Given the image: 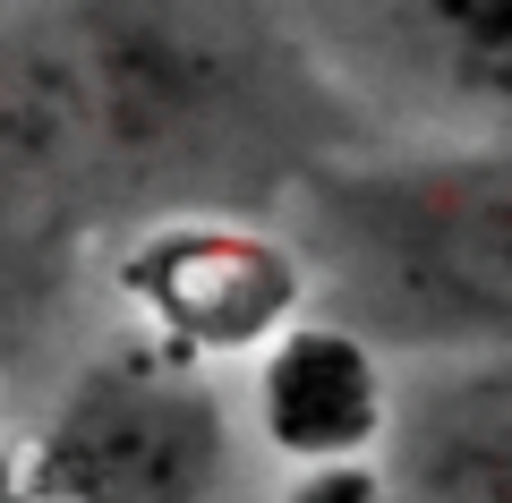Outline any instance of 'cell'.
Wrapping results in <instances>:
<instances>
[{
    "instance_id": "1",
    "label": "cell",
    "mask_w": 512,
    "mask_h": 503,
    "mask_svg": "<svg viewBox=\"0 0 512 503\" xmlns=\"http://www.w3.org/2000/svg\"><path fill=\"white\" fill-rule=\"evenodd\" d=\"M18 18L69 120L94 231L274 214L367 128L274 0H26Z\"/></svg>"
},
{
    "instance_id": "2",
    "label": "cell",
    "mask_w": 512,
    "mask_h": 503,
    "mask_svg": "<svg viewBox=\"0 0 512 503\" xmlns=\"http://www.w3.org/2000/svg\"><path fill=\"white\" fill-rule=\"evenodd\" d=\"M308 307L376 350H512V128L342 145L274 205Z\"/></svg>"
},
{
    "instance_id": "3",
    "label": "cell",
    "mask_w": 512,
    "mask_h": 503,
    "mask_svg": "<svg viewBox=\"0 0 512 503\" xmlns=\"http://www.w3.org/2000/svg\"><path fill=\"white\" fill-rule=\"evenodd\" d=\"M239 478V410L222 367L137 333L86 350L9 444L0 503H222Z\"/></svg>"
},
{
    "instance_id": "4",
    "label": "cell",
    "mask_w": 512,
    "mask_h": 503,
    "mask_svg": "<svg viewBox=\"0 0 512 503\" xmlns=\"http://www.w3.org/2000/svg\"><path fill=\"white\" fill-rule=\"evenodd\" d=\"M359 120L512 128V0H274Z\"/></svg>"
},
{
    "instance_id": "5",
    "label": "cell",
    "mask_w": 512,
    "mask_h": 503,
    "mask_svg": "<svg viewBox=\"0 0 512 503\" xmlns=\"http://www.w3.org/2000/svg\"><path fill=\"white\" fill-rule=\"evenodd\" d=\"M120 307L137 342L239 367L308 307V282L274 214H171L120 231Z\"/></svg>"
},
{
    "instance_id": "6",
    "label": "cell",
    "mask_w": 512,
    "mask_h": 503,
    "mask_svg": "<svg viewBox=\"0 0 512 503\" xmlns=\"http://www.w3.org/2000/svg\"><path fill=\"white\" fill-rule=\"evenodd\" d=\"M367 469L384 503H512V350H393Z\"/></svg>"
},
{
    "instance_id": "7",
    "label": "cell",
    "mask_w": 512,
    "mask_h": 503,
    "mask_svg": "<svg viewBox=\"0 0 512 503\" xmlns=\"http://www.w3.org/2000/svg\"><path fill=\"white\" fill-rule=\"evenodd\" d=\"M248 427L291 469H342L376 452L393 401V350L350 333L325 307H299L265 350H248Z\"/></svg>"
},
{
    "instance_id": "8",
    "label": "cell",
    "mask_w": 512,
    "mask_h": 503,
    "mask_svg": "<svg viewBox=\"0 0 512 503\" xmlns=\"http://www.w3.org/2000/svg\"><path fill=\"white\" fill-rule=\"evenodd\" d=\"M86 231L94 205L77 180L69 120H60L52 77L26 43V18L0 9V307H26Z\"/></svg>"
},
{
    "instance_id": "9",
    "label": "cell",
    "mask_w": 512,
    "mask_h": 503,
    "mask_svg": "<svg viewBox=\"0 0 512 503\" xmlns=\"http://www.w3.org/2000/svg\"><path fill=\"white\" fill-rule=\"evenodd\" d=\"M291 503H384V486H376L367 461H342V469H299Z\"/></svg>"
}]
</instances>
